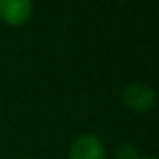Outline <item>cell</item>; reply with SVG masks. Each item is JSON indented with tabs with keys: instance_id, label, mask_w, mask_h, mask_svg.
Returning <instances> with one entry per match:
<instances>
[{
	"instance_id": "4",
	"label": "cell",
	"mask_w": 159,
	"mask_h": 159,
	"mask_svg": "<svg viewBox=\"0 0 159 159\" xmlns=\"http://www.w3.org/2000/svg\"><path fill=\"white\" fill-rule=\"evenodd\" d=\"M139 152L137 149L134 147L132 144H120L115 152V157L116 159H139Z\"/></svg>"
},
{
	"instance_id": "3",
	"label": "cell",
	"mask_w": 159,
	"mask_h": 159,
	"mask_svg": "<svg viewBox=\"0 0 159 159\" xmlns=\"http://www.w3.org/2000/svg\"><path fill=\"white\" fill-rule=\"evenodd\" d=\"M69 159H106V147L94 134H82L70 144Z\"/></svg>"
},
{
	"instance_id": "2",
	"label": "cell",
	"mask_w": 159,
	"mask_h": 159,
	"mask_svg": "<svg viewBox=\"0 0 159 159\" xmlns=\"http://www.w3.org/2000/svg\"><path fill=\"white\" fill-rule=\"evenodd\" d=\"M33 0H0V21L11 28H21L33 17Z\"/></svg>"
},
{
	"instance_id": "6",
	"label": "cell",
	"mask_w": 159,
	"mask_h": 159,
	"mask_svg": "<svg viewBox=\"0 0 159 159\" xmlns=\"http://www.w3.org/2000/svg\"><path fill=\"white\" fill-rule=\"evenodd\" d=\"M26 159H39V157H26Z\"/></svg>"
},
{
	"instance_id": "5",
	"label": "cell",
	"mask_w": 159,
	"mask_h": 159,
	"mask_svg": "<svg viewBox=\"0 0 159 159\" xmlns=\"http://www.w3.org/2000/svg\"><path fill=\"white\" fill-rule=\"evenodd\" d=\"M139 159H157V157H152V156H139Z\"/></svg>"
},
{
	"instance_id": "1",
	"label": "cell",
	"mask_w": 159,
	"mask_h": 159,
	"mask_svg": "<svg viewBox=\"0 0 159 159\" xmlns=\"http://www.w3.org/2000/svg\"><path fill=\"white\" fill-rule=\"evenodd\" d=\"M120 98L123 106L130 111H135V113H145V111L152 110L156 106V101H157L156 89L144 82L128 84L127 87H123Z\"/></svg>"
}]
</instances>
